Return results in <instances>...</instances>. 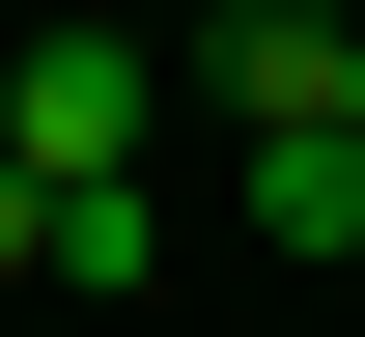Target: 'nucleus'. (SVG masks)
Wrapping results in <instances>:
<instances>
[{
	"label": "nucleus",
	"instance_id": "nucleus-1",
	"mask_svg": "<svg viewBox=\"0 0 365 337\" xmlns=\"http://www.w3.org/2000/svg\"><path fill=\"white\" fill-rule=\"evenodd\" d=\"M140 113H169V56H140V28H85V0L0 56V169H29V197H140Z\"/></svg>",
	"mask_w": 365,
	"mask_h": 337
},
{
	"label": "nucleus",
	"instance_id": "nucleus-2",
	"mask_svg": "<svg viewBox=\"0 0 365 337\" xmlns=\"http://www.w3.org/2000/svg\"><path fill=\"white\" fill-rule=\"evenodd\" d=\"M197 85H225V141H337V85H365V0H225V28H197Z\"/></svg>",
	"mask_w": 365,
	"mask_h": 337
},
{
	"label": "nucleus",
	"instance_id": "nucleus-3",
	"mask_svg": "<svg viewBox=\"0 0 365 337\" xmlns=\"http://www.w3.org/2000/svg\"><path fill=\"white\" fill-rule=\"evenodd\" d=\"M253 225L281 253H365V141H253Z\"/></svg>",
	"mask_w": 365,
	"mask_h": 337
},
{
	"label": "nucleus",
	"instance_id": "nucleus-4",
	"mask_svg": "<svg viewBox=\"0 0 365 337\" xmlns=\"http://www.w3.org/2000/svg\"><path fill=\"white\" fill-rule=\"evenodd\" d=\"M0 281H56V197H29V169H0Z\"/></svg>",
	"mask_w": 365,
	"mask_h": 337
},
{
	"label": "nucleus",
	"instance_id": "nucleus-5",
	"mask_svg": "<svg viewBox=\"0 0 365 337\" xmlns=\"http://www.w3.org/2000/svg\"><path fill=\"white\" fill-rule=\"evenodd\" d=\"M337 141H365V85H337Z\"/></svg>",
	"mask_w": 365,
	"mask_h": 337
}]
</instances>
